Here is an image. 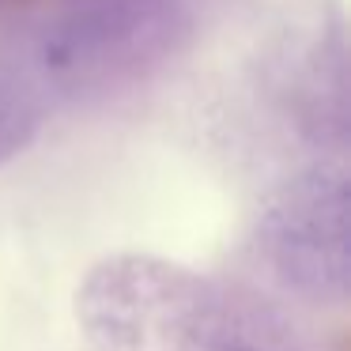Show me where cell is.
Here are the masks:
<instances>
[{
    "mask_svg": "<svg viewBox=\"0 0 351 351\" xmlns=\"http://www.w3.org/2000/svg\"><path fill=\"white\" fill-rule=\"evenodd\" d=\"M343 223V189H317L313 197H306L298 208H291L287 219H283V245L280 253L287 257L291 272H302L306 265H313L310 280H325V268H321V242H325V230H340Z\"/></svg>",
    "mask_w": 351,
    "mask_h": 351,
    "instance_id": "1",
    "label": "cell"
},
{
    "mask_svg": "<svg viewBox=\"0 0 351 351\" xmlns=\"http://www.w3.org/2000/svg\"><path fill=\"white\" fill-rule=\"evenodd\" d=\"M34 132V114L19 87L0 72V162L12 159Z\"/></svg>",
    "mask_w": 351,
    "mask_h": 351,
    "instance_id": "2",
    "label": "cell"
}]
</instances>
